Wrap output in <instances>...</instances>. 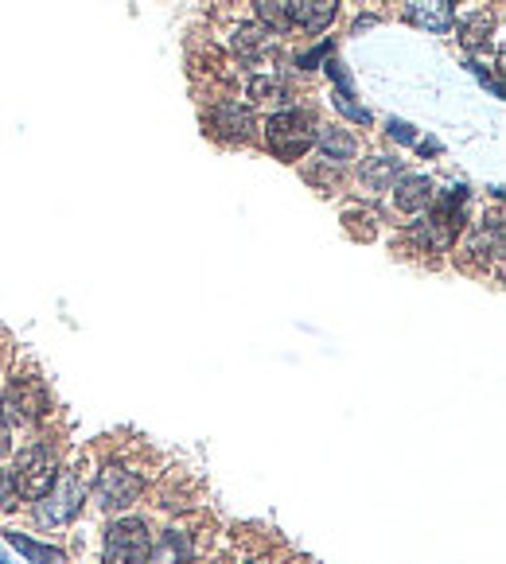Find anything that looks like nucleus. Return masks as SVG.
I'll list each match as a JSON object with an SVG mask.
<instances>
[{
  "label": "nucleus",
  "mask_w": 506,
  "mask_h": 564,
  "mask_svg": "<svg viewBox=\"0 0 506 564\" xmlns=\"http://www.w3.org/2000/svg\"><path fill=\"white\" fill-rule=\"evenodd\" d=\"M230 47H234V55L242 59V63H250V67H257V63H265V55H269V32L261 28V24H238L234 28V36H230Z\"/></svg>",
  "instance_id": "12"
},
{
  "label": "nucleus",
  "mask_w": 506,
  "mask_h": 564,
  "mask_svg": "<svg viewBox=\"0 0 506 564\" xmlns=\"http://www.w3.org/2000/svg\"><path fill=\"white\" fill-rule=\"evenodd\" d=\"M145 494V479L137 475V471H129V467H121V463H109L98 471V479H94V487H90V498H94V506L98 510H129L137 498Z\"/></svg>",
  "instance_id": "6"
},
{
  "label": "nucleus",
  "mask_w": 506,
  "mask_h": 564,
  "mask_svg": "<svg viewBox=\"0 0 506 564\" xmlns=\"http://www.w3.org/2000/svg\"><path fill=\"white\" fill-rule=\"evenodd\" d=\"M460 32H464V47H468V51H479V47H487V32H491V16H487V12H479V16H475V20H468V24H464V28H460Z\"/></svg>",
  "instance_id": "20"
},
{
  "label": "nucleus",
  "mask_w": 506,
  "mask_h": 564,
  "mask_svg": "<svg viewBox=\"0 0 506 564\" xmlns=\"http://www.w3.org/2000/svg\"><path fill=\"white\" fill-rule=\"evenodd\" d=\"M203 125H211L207 129L211 137H222V141H234V144H250L261 133L253 109L238 106V102H218V106H211V113L203 117Z\"/></svg>",
  "instance_id": "7"
},
{
  "label": "nucleus",
  "mask_w": 506,
  "mask_h": 564,
  "mask_svg": "<svg viewBox=\"0 0 506 564\" xmlns=\"http://www.w3.org/2000/svg\"><path fill=\"white\" fill-rule=\"evenodd\" d=\"M468 71L475 74V78H479V82H483V86H487V90H491V94H495V98H503V86H499V82H495V78H491V71H487V67H483V63H475V59H471V63H468Z\"/></svg>",
  "instance_id": "25"
},
{
  "label": "nucleus",
  "mask_w": 506,
  "mask_h": 564,
  "mask_svg": "<svg viewBox=\"0 0 506 564\" xmlns=\"http://www.w3.org/2000/svg\"><path fill=\"white\" fill-rule=\"evenodd\" d=\"M401 176V160L398 156H370V160H362L359 164V183L366 191H374V195H382V191H390V183Z\"/></svg>",
  "instance_id": "13"
},
{
  "label": "nucleus",
  "mask_w": 506,
  "mask_h": 564,
  "mask_svg": "<svg viewBox=\"0 0 506 564\" xmlns=\"http://www.w3.org/2000/svg\"><path fill=\"white\" fill-rule=\"evenodd\" d=\"M0 564H8V557H4V553H0Z\"/></svg>",
  "instance_id": "27"
},
{
  "label": "nucleus",
  "mask_w": 506,
  "mask_h": 564,
  "mask_svg": "<svg viewBox=\"0 0 506 564\" xmlns=\"http://www.w3.org/2000/svg\"><path fill=\"white\" fill-rule=\"evenodd\" d=\"M405 20L429 36H448L456 28V4L452 0H401Z\"/></svg>",
  "instance_id": "8"
},
{
  "label": "nucleus",
  "mask_w": 506,
  "mask_h": 564,
  "mask_svg": "<svg viewBox=\"0 0 506 564\" xmlns=\"http://www.w3.org/2000/svg\"><path fill=\"white\" fill-rule=\"evenodd\" d=\"M152 529L145 518H117L109 522L102 541V564H148Z\"/></svg>",
  "instance_id": "4"
},
{
  "label": "nucleus",
  "mask_w": 506,
  "mask_h": 564,
  "mask_svg": "<svg viewBox=\"0 0 506 564\" xmlns=\"http://www.w3.org/2000/svg\"><path fill=\"white\" fill-rule=\"evenodd\" d=\"M331 51H335V43H320V47H312V51H304V55H300V59H296V67H300V71H316V67H320V63H324V59H331Z\"/></svg>",
  "instance_id": "22"
},
{
  "label": "nucleus",
  "mask_w": 506,
  "mask_h": 564,
  "mask_svg": "<svg viewBox=\"0 0 506 564\" xmlns=\"http://www.w3.org/2000/svg\"><path fill=\"white\" fill-rule=\"evenodd\" d=\"M250 564H269V561H250Z\"/></svg>",
  "instance_id": "28"
},
{
  "label": "nucleus",
  "mask_w": 506,
  "mask_h": 564,
  "mask_svg": "<svg viewBox=\"0 0 506 564\" xmlns=\"http://www.w3.org/2000/svg\"><path fill=\"white\" fill-rule=\"evenodd\" d=\"M16 506H20V487H16L12 471L0 467V510H16Z\"/></svg>",
  "instance_id": "21"
},
{
  "label": "nucleus",
  "mask_w": 506,
  "mask_h": 564,
  "mask_svg": "<svg viewBox=\"0 0 506 564\" xmlns=\"http://www.w3.org/2000/svg\"><path fill=\"white\" fill-rule=\"evenodd\" d=\"M316 148H320V156L331 160V164H351L359 156V137L347 133L343 125H320L316 129Z\"/></svg>",
  "instance_id": "11"
},
{
  "label": "nucleus",
  "mask_w": 506,
  "mask_h": 564,
  "mask_svg": "<svg viewBox=\"0 0 506 564\" xmlns=\"http://www.w3.org/2000/svg\"><path fill=\"white\" fill-rule=\"evenodd\" d=\"M386 137L398 144H413L417 141V129H413L409 121H401V117H390V121H386Z\"/></svg>",
  "instance_id": "24"
},
{
  "label": "nucleus",
  "mask_w": 506,
  "mask_h": 564,
  "mask_svg": "<svg viewBox=\"0 0 506 564\" xmlns=\"http://www.w3.org/2000/svg\"><path fill=\"white\" fill-rule=\"evenodd\" d=\"M90 498V487H86V479L78 475V471H59L55 475V483H51V491L36 498V522L39 526H67L74 522L78 514H82V502Z\"/></svg>",
  "instance_id": "3"
},
{
  "label": "nucleus",
  "mask_w": 506,
  "mask_h": 564,
  "mask_svg": "<svg viewBox=\"0 0 506 564\" xmlns=\"http://www.w3.org/2000/svg\"><path fill=\"white\" fill-rule=\"evenodd\" d=\"M0 452H8V428L0 424Z\"/></svg>",
  "instance_id": "26"
},
{
  "label": "nucleus",
  "mask_w": 506,
  "mask_h": 564,
  "mask_svg": "<svg viewBox=\"0 0 506 564\" xmlns=\"http://www.w3.org/2000/svg\"><path fill=\"white\" fill-rule=\"evenodd\" d=\"M51 413V389L39 374H20L12 378L4 397H0V417L12 428H32Z\"/></svg>",
  "instance_id": "2"
},
{
  "label": "nucleus",
  "mask_w": 506,
  "mask_h": 564,
  "mask_svg": "<svg viewBox=\"0 0 506 564\" xmlns=\"http://www.w3.org/2000/svg\"><path fill=\"white\" fill-rule=\"evenodd\" d=\"M285 12H289L292 28H304V32H327L331 20L339 16V0H285Z\"/></svg>",
  "instance_id": "10"
},
{
  "label": "nucleus",
  "mask_w": 506,
  "mask_h": 564,
  "mask_svg": "<svg viewBox=\"0 0 506 564\" xmlns=\"http://www.w3.org/2000/svg\"><path fill=\"white\" fill-rule=\"evenodd\" d=\"M433 199H436V191L429 176H405V172H401V176L390 183V203H394L398 214H425Z\"/></svg>",
  "instance_id": "9"
},
{
  "label": "nucleus",
  "mask_w": 506,
  "mask_h": 564,
  "mask_svg": "<svg viewBox=\"0 0 506 564\" xmlns=\"http://www.w3.org/2000/svg\"><path fill=\"white\" fill-rule=\"evenodd\" d=\"M55 475H59V456H55L51 444H28V448L16 456V467H12L16 487H20L24 498H32V502L51 491Z\"/></svg>",
  "instance_id": "5"
},
{
  "label": "nucleus",
  "mask_w": 506,
  "mask_h": 564,
  "mask_svg": "<svg viewBox=\"0 0 506 564\" xmlns=\"http://www.w3.org/2000/svg\"><path fill=\"white\" fill-rule=\"evenodd\" d=\"M148 564H191V545L180 529H168L160 537V545H152L148 553Z\"/></svg>",
  "instance_id": "15"
},
{
  "label": "nucleus",
  "mask_w": 506,
  "mask_h": 564,
  "mask_svg": "<svg viewBox=\"0 0 506 564\" xmlns=\"http://www.w3.org/2000/svg\"><path fill=\"white\" fill-rule=\"evenodd\" d=\"M304 179L316 187V191H331V187H339V179H343V164H331V160H312V164H304Z\"/></svg>",
  "instance_id": "18"
},
{
  "label": "nucleus",
  "mask_w": 506,
  "mask_h": 564,
  "mask_svg": "<svg viewBox=\"0 0 506 564\" xmlns=\"http://www.w3.org/2000/svg\"><path fill=\"white\" fill-rule=\"evenodd\" d=\"M253 12H257V20H261V28H265L269 36H285V32H292L285 0H253Z\"/></svg>",
  "instance_id": "16"
},
{
  "label": "nucleus",
  "mask_w": 506,
  "mask_h": 564,
  "mask_svg": "<svg viewBox=\"0 0 506 564\" xmlns=\"http://www.w3.org/2000/svg\"><path fill=\"white\" fill-rule=\"evenodd\" d=\"M331 106L339 109L347 121H355V125H370V121H374L370 109L362 106V102H355V94H339V90H331Z\"/></svg>",
  "instance_id": "19"
},
{
  "label": "nucleus",
  "mask_w": 506,
  "mask_h": 564,
  "mask_svg": "<svg viewBox=\"0 0 506 564\" xmlns=\"http://www.w3.org/2000/svg\"><path fill=\"white\" fill-rule=\"evenodd\" d=\"M4 537H8V545H12L20 557H28V564H67V553H63V549L43 545V541L28 537V533H20V529H8Z\"/></svg>",
  "instance_id": "14"
},
{
  "label": "nucleus",
  "mask_w": 506,
  "mask_h": 564,
  "mask_svg": "<svg viewBox=\"0 0 506 564\" xmlns=\"http://www.w3.org/2000/svg\"><path fill=\"white\" fill-rule=\"evenodd\" d=\"M316 117L308 113V109H296V106H285L277 109V113H269V121L261 125V141L265 148L277 156V160H285V164H296V160H304L308 156V148H316Z\"/></svg>",
  "instance_id": "1"
},
{
  "label": "nucleus",
  "mask_w": 506,
  "mask_h": 564,
  "mask_svg": "<svg viewBox=\"0 0 506 564\" xmlns=\"http://www.w3.org/2000/svg\"><path fill=\"white\" fill-rule=\"evenodd\" d=\"M327 74H331V82H335V90H339V94H355V78L347 74V67H343L335 55L327 59Z\"/></svg>",
  "instance_id": "23"
},
{
  "label": "nucleus",
  "mask_w": 506,
  "mask_h": 564,
  "mask_svg": "<svg viewBox=\"0 0 506 564\" xmlns=\"http://www.w3.org/2000/svg\"><path fill=\"white\" fill-rule=\"evenodd\" d=\"M250 98L265 102V106H289L292 90L289 82H281V78H250Z\"/></svg>",
  "instance_id": "17"
}]
</instances>
